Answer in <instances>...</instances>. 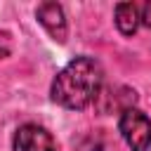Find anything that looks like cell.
<instances>
[{
    "instance_id": "cell-1",
    "label": "cell",
    "mask_w": 151,
    "mask_h": 151,
    "mask_svg": "<svg viewBox=\"0 0 151 151\" xmlns=\"http://www.w3.org/2000/svg\"><path fill=\"white\" fill-rule=\"evenodd\" d=\"M104 85V68L92 57H76L52 80V99L71 111H80L97 101Z\"/></svg>"
},
{
    "instance_id": "cell-2",
    "label": "cell",
    "mask_w": 151,
    "mask_h": 151,
    "mask_svg": "<svg viewBox=\"0 0 151 151\" xmlns=\"http://www.w3.org/2000/svg\"><path fill=\"white\" fill-rule=\"evenodd\" d=\"M120 134L132 151H149L151 146V120L139 109H125L118 120Z\"/></svg>"
},
{
    "instance_id": "cell-3",
    "label": "cell",
    "mask_w": 151,
    "mask_h": 151,
    "mask_svg": "<svg viewBox=\"0 0 151 151\" xmlns=\"http://www.w3.org/2000/svg\"><path fill=\"white\" fill-rule=\"evenodd\" d=\"M14 151H57V149L52 134L45 127L35 123H26L14 134Z\"/></svg>"
},
{
    "instance_id": "cell-4",
    "label": "cell",
    "mask_w": 151,
    "mask_h": 151,
    "mask_svg": "<svg viewBox=\"0 0 151 151\" xmlns=\"http://www.w3.org/2000/svg\"><path fill=\"white\" fill-rule=\"evenodd\" d=\"M35 17H38L40 26L50 33V38H52V40H57V42H64V40H66L68 26H66L64 7H61L59 2H42V5H38Z\"/></svg>"
},
{
    "instance_id": "cell-5",
    "label": "cell",
    "mask_w": 151,
    "mask_h": 151,
    "mask_svg": "<svg viewBox=\"0 0 151 151\" xmlns=\"http://www.w3.org/2000/svg\"><path fill=\"white\" fill-rule=\"evenodd\" d=\"M113 17H116V26L123 35H132L137 31V26L142 24L139 21V9H137L134 2H118Z\"/></svg>"
},
{
    "instance_id": "cell-6",
    "label": "cell",
    "mask_w": 151,
    "mask_h": 151,
    "mask_svg": "<svg viewBox=\"0 0 151 151\" xmlns=\"http://www.w3.org/2000/svg\"><path fill=\"white\" fill-rule=\"evenodd\" d=\"M139 21H142L144 26H149V28H151V0L142 7V17H139Z\"/></svg>"
}]
</instances>
